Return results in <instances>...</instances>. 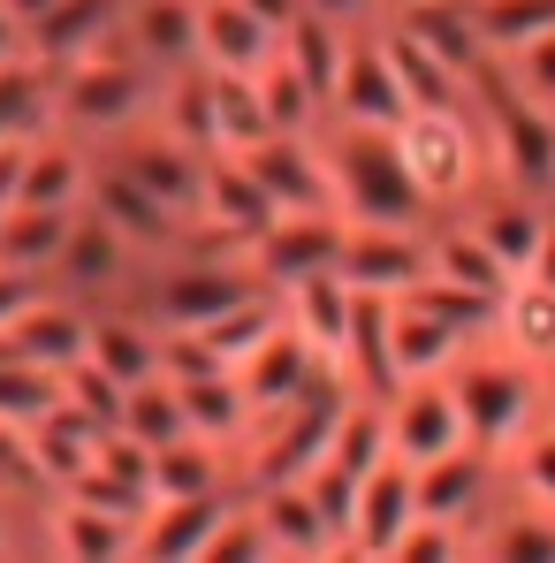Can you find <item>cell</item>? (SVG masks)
I'll list each match as a JSON object with an SVG mask.
<instances>
[{"label": "cell", "instance_id": "6da1fadb", "mask_svg": "<svg viewBox=\"0 0 555 563\" xmlns=\"http://www.w3.org/2000/svg\"><path fill=\"white\" fill-rule=\"evenodd\" d=\"M160 85H168V77H160L153 62H137L122 38H107L99 54L54 69V85H46V114H54V130H77L85 145H107V137L153 122Z\"/></svg>", "mask_w": 555, "mask_h": 563}, {"label": "cell", "instance_id": "484cf974", "mask_svg": "<svg viewBox=\"0 0 555 563\" xmlns=\"http://www.w3.org/2000/svg\"><path fill=\"white\" fill-rule=\"evenodd\" d=\"M69 229H77V213H54V206H8V221H0V260H8V267H31V275H54Z\"/></svg>", "mask_w": 555, "mask_h": 563}, {"label": "cell", "instance_id": "5b68a950", "mask_svg": "<svg viewBox=\"0 0 555 563\" xmlns=\"http://www.w3.org/2000/svg\"><path fill=\"white\" fill-rule=\"evenodd\" d=\"M145 267H153V260H145V252H137V244L99 213V206H85L46 282H54L62 297H77V305H114V297H137Z\"/></svg>", "mask_w": 555, "mask_h": 563}, {"label": "cell", "instance_id": "f546056e", "mask_svg": "<svg viewBox=\"0 0 555 563\" xmlns=\"http://www.w3.org/2000/svg\"><path fill=\"white\" fill-rule=\"evenodd\" d=\"M502 487L525 495V503H541L555 518V427H533V434H518L502 450Z\"/></svg>", "mask_w": 555, "mask_h": 563}, {"label": "cell", "instance_id": "ac0fdd59", "mask_svg": "<svg viewBox=\"0 0 555 563\" xmlns=\"http://www.w3.org/2000/svg\"><path fill=\"white\" fill-rule=\"evenodd\" d=\"M229 495H153L137 518V556H213V533L229 518Z\"/></svg>", "mask_w": 555, "mask_h": 563}, {"label": "cell", "instance_id": "277c9868", "mask_svg": "<svg viewBox=\"0 0 555 563\" xmlns=\"http://www.w3.org/2000/svg\"><path fill=\"white\" fill-rule=\"evenodd\" d=\"M449 388H457V404H464L471 442L495 450V457H502L518 434L541 427V366H525V358H518L510 343H495V335H479L457 366H449Z\"/></svg>", "mask_w": 555, "mask_h": 563}, {"label": "cell", "instance_id": "d6a6232c", "mask_svg": "<svg viewBox=\"0 0 555 563\" xmlns=\"http://www.w3.org/2000/svg\"><path fill=\"white\" fill-rule=\"evenodd\" d=\"M304 8L328 15V23H343V31H373V23L396 15V0H304Z\"/></svg>", "mask_w": 555, "mask_h": 563}, {"label": "cell", "instance_id": "e575fe53", "mask_svg": "<svg viewBox=\"0 0 555 563\" xmlns=\"http://www.w3.org/2000/svg\"><path fill=\"white\" fill-rule=\"evenodd\" d=\"M0 8H8V15H15V23H23V38H31V23H38V15H54V8H62V0H0Z\"/></svg>", "mask_w": 555, "mask_h": 563}, {"label": "cell", "instance_id": "52a82bcc", "mask_svg": "<svg viewBox=\"0 0 555 563\" xmlns=\"http://www.w3.org/2000/svg\"><path fill=\"white\" fill-rule=\"evenodd\" d=\"M99 161L107 168H122L130 184H145L160 206H176V213H198V190H206V161L213 153H198L190 137H176L168 122H137V130H122V137H107L99 145Z\"/></svg>", "mask_w": 555, "mask_h": 563}, {"label": "cell", "instance_id": "f1b7e54d", "mask_svg": "<svg viewBox=\"0 0 555 563\" xmlns=\"http://www.w3.org/2000/svg\"><path fill=\"white\" fill-rule=\"evenodd\" d=\"M213 122H221V153H252L259 137H275L267 99H259V77L213 69Z\"/></svg>", "mask_w": 555, "mask_h": 563}, {"label": "cell", "instance_id": "3957f363", "mask_svg": "<svg viewBox=\"0 0 555 563\" xmlns=\"http://www.w3.org/2000/svg\"><path fill=\"white\" fill-rule=\"evenodd\" d=\"M320 145H328V176H335V206H343V221H380V229H426V221H434L426 190L411 184V168H403L396 130H373V122H328Z\"/></svg>", "mask_w": 555, "mask_h": 563}, {"label": "cell", "instance_id": "30bf717a", "mask_svg": "<svg viewBox=\"0 0 555 563\" xmlns=\"http://www.w3.org/2000/svg\"><path fill=\"white\" fill-rule=\"evenodd\" d=\"M99 184V145H85L77 130H38L31 153H23V190L15 206H54V213H85Z\"/></svg>", "mask_w": 555, "mask_h": 563}, {"label": "cell", "instance_id": "ffe728a7", "mask_svg": "<svg viewBox=\"0 0 555 563\" xmlns=\"http://www.w3.org/2000/svg\"><path fill=\"white\" fill-rule=\"evenodd\" d=\"M281 320L320 351V366H335L343 358V343H351V320H358V289L335 275H304V282H289L281 289Z\"/></svg>", "mask_w": 555, "mask_h": 563}, {"label": "cell", "instance_id": "7a4b0ae2", "mask_svg": "<svg viewBox=\"0 0 555 563\" xmlns=\"http://www.w3.org/2000/svg\"><path fill=\"white\" fill-rule=\"evenodd\" d=\"M403 168L426 190L434 213H457L479 184H495V145H487V114L479 99H426L396 122Z\"/></svg>", "mask_w": 555, "mask_h": 563}, {"label": "cell", "instance_id": "836d02e7", "mask_svg": "<svg viewBox=\"0 0 555 563\" xmlns=\"http://www.w3.org/2000/svg\"><path fill=\"white\" fill-rule=\"evenodd\" d=\"M525 275L555 282V198H548V213H541V244H533V267H525Z\"/></svg>", "mask_w": 555, "mask_h": 563}, {"label": "cell", "instance_id": "44dd1931", "mask_svg": "<svg viewBox=\"0 0 555 563\" xmlns=\"http://www.w3.org/2000/svg\"><path fill=\"white\" fill-rule=\"evenodd\" d=\"M122 46L160 77L198 62V0H122Z\"/></svg>", "mask_w": 555, "mask_h": 563}, {"label": "cell", "instance_id": "4316f807", "mask_svg": "<svg viewBox=\"0 0 555 563\" xmlns=\"http://www.w3.org/2000/svg\"><path fill=\"white\" fill-rule=\"evenodd\" d=\"M122 427H130L137 442H153V450L176 442V434H198V427H190V404H184V380L168 374V366L145 374V380H130V396H122Z\"/></svg>", "mask_w": 555, "mask_h": 563}, {"label": "cell", "instance_id": "2e32d148", "mask_svg": "<svg viewBox=\"0 0 555 563\" xmlns=\"http://www.w3.org/2000/svg\"><path fill=\"white\" fill-rule=\"evenodd\" d=\"M0 351H15V358H31V366L62 374V366H77V358L92 351V305H77V297L46 289V297H38V305L0 335Z\"/></svg>", "mask_w": 555, "mask_h": 563}, {"label": "cell", "instance_id": "d590c367", "mask_svg": "<svg viewBox=\"0 0 555 563\" xmlns=\"http://www.w3.org/2000/svg\"><path fill=\"white\" fill-rule=\"evenodd\" d=\"M541 427H555V366H541Z\"/></svg>", "mask_w": 555, "mask_h": 563}, {"label": "cell", "instance_id": "5bb4252c", "mask_svg": "<svg viewBox=\"0 0 555 563\" xmlns=\"http://www.w3.org/2000/svg\"><path fill=\"white\" fill-rule=\"evenodd\" d=\"M411 114V92H403V77H396V62H388V46H380V23L351 38V62H343V85H335V107H328V122H373V130H396Z\"/></svg>", "mask_w": 555, "mask_h": 563}, {"label": "cell", "instance_id": "1f68e13d", "mask_svg": "<svg viewBox=\"0 0 555 563\" xmlns=\"http://www.w3.org/2000/svg\"><path fill=\"white\" fill-rule=\"evenodd\" d=\"M46 289H54L46 275H31V267H8V260H0V335H8V328H15Z\"/></svg>", "mask_w": 555, "mask_h": 563}, {"label": "cell", "instance_id": "4dcf8cb0", "mask_svg": "<svg viewBox=\"0 0 555 563\" xmlns=\"http://www.w3.org/2000/svg\"><path fill=\"white\" fill-rule=\"evenodd\" d=\"M502 77L533 99V107H548V114H555V31H541V38L518 46V54H502Z\"/></svg>", "mask_w": 555, "mask_h": 563}, {"label": "cell", "instance_id": "8fae6325", "mask_svg": "<svg viewBox=\"0 0 555 563\" xmlns=\"http://www.w3.org/2000/svg\"><path fill=\"white\" fill-rule=\"evenodd\" d=\"M38 533H46V556H77V563L137 556V518H130V510H107V503L77 495V487H54V495H46Z\"/></svg>", "mask_w": 555, "mask_h": 563}, {"label": "cell", "instance_id": "4fadbf2b", "mask_svg": "<svg viewBox=\"0 0 555 563\" xmlns=\"http://www.w3.org/2000/svg\"><path fill=\"white\" fill-rule=\"evenodd\" d=\"M244 168L267 184L281 213H312V206H335V176H328V145H320V130L312 137H259L252 153H244ZM343 213V206H335Z\"/></svg>", "mask_w": 555, "mask_h": 563}, {"label": "cell", "instance_id": "8992f818", "mask_svg": "<svg viewBox=\"0 0 555 563\" xmlns=\"http://www.w3.org/2000/svg\"><path fill=\"white\" fill-rule=\"evenodd\" d=\"M380 419H388V450L403 457V465H434V457H449L471 442V427H464V404L449 374H411L396 380L388 396H380Z\"/></svg>", "mask_w": 555, "mask_h": 563}, {"label": "cell", "instance_id": "9a60e30c", "mask_svg": "<svg viewBox=\"0 0 555 563\" xmlns=\"http://www.w3.org/2000/svg\"><path fill=\"white\" fill-rule=\"evenodd\" d=\"M471 343H479V335H471L464 320L434 312V305H419V297H388V358H396V380L449 374Z\"/></svg>", "mask_w": 555, "mask_h": 563}, {"label": "cell", "instance_id": "83f0119b", "mask_svg": "<svg viewBox=\"0 0 555 563\" xmlns=\"http://www.w3.org/2000/svg\"><path fill=\"white\" fill-rule=\"evenodd\" d=\"M471 31H479V54L502 62L533 46L541 31H555V0H471Z\"/></svg>", "mask_w": 555, "mask_h": 563}, {"label": "cell", "instance_id": "cb8c5ba5", "mask_svg": "<svg viewBox=\"0 0 555 563\" xmlns=\"http://www.w3.org/2000/svg\"><path fill=\"white\" fill-rule=\"evenodd\" d=\"M107 38H122V0H62L54 15H38V23H31L23 54H38L46 69H62V62L99 54Z\"/></svg>", "mask_w": 555, "mask_h": 563}, {"label": "cell", "instance_id": "7402d4cb", "mask_svg": "<svg viewBox=\"0 0 555 563\" xmlns=\"http://www.w3.org/2000/svg\"><path fill=\"white\" fill-rule=\"evenodd\" d=\"M426 275L464 282V289H479V297H502V289L518 282L502 267V252H495L464 213H434V221H426Z\"/></svg>", "mask_w": 555, "mask_h": 563}, {"label": "cell", "instance_id": "9c48e42d", "mask_svg": "<svg viewBox=\"0 0 555 563\" xmlns=\"http://www.w3.org/2000/svg\"><path fill=\"white\" fill-rule=\"evenodd\" d=\"M419 518V465H403L396 450L358 479V503H351V533H343V556H403V533Z\"/></svg>", "mask_w": 555, "mask_h": 563}, {"label": "cell", "instance_id": "603a6c76", "mask_svg": "<svg viewBox=\"0 0 555 563\" xmlns=\"http://www.w3.org/2000/svg\"><path fill=\"white\" fill-rule=\"evenodd\" d=\"M92 206L145 252V260H160V252H176V236H184V213L176 206H160L145 184H130L122 168H107L99 161V184H92Z\"/></svg>", "mask_w": 555, "mask_h": 563}, {"label": "cell", "instance_id": "7c38bea8", "mask_svg": "<svg viewBox=\"0 0 555 563\" xmlns=\"http://www.w3.org/2000/svg\"><path fill=\"white\" fill-rule=\"evenodd\" d=\"M335 275L366 297H403L411 282L426 275V229H380V221H351Z\"/></svg>", "mask_w": 555, "mask_h": 563}, {"label": "cell", "instance_id": "d6986e66", "mask_svg": "<svg viewBox=\"0 0 555 563\" xmlns=\"http://www.w3.org/2000/svg\"><path fill=\"white\" fill-rule=\"evenodd\" d=\"M244 495L259 503V518H267V541H275V556H343V533H335V518L320 510V495H312L304 479L244 487Z\"/></svg>", "mask_w": 555, "mask_h": 563}, {"label": "cell", "instance_id": "ba28073f", "mask_svg": "<svg viewBox=\"0 0 555 563\" xmlns=\"http://www.w3.org/2000/svg\"><path fill=\"white\" fill-rule=\"evenodd\" d=\"M343 236H351V221H343L335 206L275 213L267 236L252 244V275L267 282V289H289V282H304V275H328V267L343 260Z\"/></svg>", "mask_w": 555, "mask_h": 563}, {"label": "cell", "instance_id": "d4e9b609", "mask_svg": "<svg viewBox=\"0 0 555 563\" xmlns=\"http://www.w3.org/2000/svg\"><path fill=\"white\" fill-rule=\"evenodd\" d=\"M495 343H510L525 366H555V282L518 275L502 297H495Z\"/></svg>", "mask_w": 555, "mask_h": 563}, {"label": "cell", "instance_id": "e0dca14e", "mask_svg": "<svg viewBox=\"0 0 555 563\" xmlns=\"http://www.w3.org/2000/svg\"><path fill=\"white\" fill-rule=\"evenodd\" d=\"M275 46H281V31L259 8H244V0H198V62H206V69L259 77V69L275 62Z\"/></svg>", "mask_w": 555, "mask_h": 563}]
</instances>
